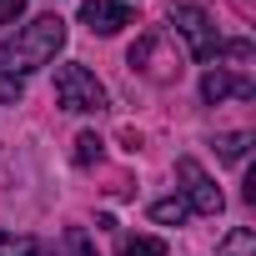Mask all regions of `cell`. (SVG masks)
<instances>
[{"label":"cell","instance_id":"cell-2","mask_svg":"<svg viewBox=\"0 0 256 256\" xmlns=\"http://www.w3.org/2000/svg\"><path fill=\"white\" fill-rule=\"evenodd\" d=\"M56 100L66 110H100L106 106V86L96 80V70L70 60V66H56Z\"/></svg>","mask_w":256,"mask_h":256},{"label":"cell","instance_id":"cell-14","mask_svg":"<svg viewBox=\"0 0 256 256\" xmlns=\"http://www.w3.org/2000/svg\"><path fill=\"white\" fill-rule=\"evenodd\" d=\"M216 56H231V60H251V40H226Z\"/></svg>","mask_w":256,"mask_h":256},{"label":"cell","instance_id":"cell-5","mask_svg":"<svg viewBox=\"0 0 256 256\" xmlns=\"http://www.w3.org/2000/svg\"><path fill=\"white\" fill-rule=\"evenodd\" d=\"M80 26H90L96 36H116V30L131 26V6H120V0H86Z\"/></svg>","mask_w":256,"mask_h":256},{"label":"cell","instance_id":"cell-16","mask_svg":"<svg viewBox=\"0 0 256 256\" xmlns=\"http://www.w3.org/2000/svg\"><path fill=\"white\" fill-rule=\"evenodd\" d=\"M26 10V0H0V20H16Z\"/></svg>","mask_w":256,"mask_h":256},{"label":"cell","instance_id":"cell-8","mask_svg":"<svg viewBox=\"0 0 256 256\" xmlns=\"http://www.w3.org/2000/svg\"><path fill=\"white\" fill-rule=\"evenodd\" d=\"M216 151H221V161H241V156L251 151V131H226V136H216Z\"/></svg>","mask_w":256,"mask_h":256},{"label":"cell","instance_id":"cell-3","mask_svg":"<svg viewBox=\"0 0 256 256\" xmlns=\"http://www.w3.org/2000/svg\"><path fill=\"white\" fill-rule=\"evenodd\" d=\"M171 30L186 40V50L196 60H211L221 50V36H216V26H211V16L201 6H171Z\"/></svg>","mask_w":256,"mask_h":256},{"label":"cell","instance_id":"cell-6","mask_svg":"<svg viewBox=\"0 0 256 256\" xmlns=\"http://www.w3.org/2000/svg\"><path fill=\"white\" fill-rule=\"evenodd\" d=\"M226 96H241V100H246V96H256V86H251V80H236V76H226L221 66H216V70H206V76H201V100L221 106Z\"/></svg>","mask_w":256,"mask_h":256},{"label":"cell","instance_id":"cell-13","mask_svg":"<svg viewBox=\"0 0 256 256\" xmlns=\"http://www.w3.org/2000/svg\"><path fill=\"white\" fill-rule=\"evenodd\" d=\"M66 251H70V256H100V251L90 246V236H86L80 226H70V231H66Z\"/></svg>","mask_w":256,"mask_h":256},{"label":"cell","instance_id":"cell-12","mask_svg":"<svg viewBox=\"0 0 256 256\" xmlns=\"http://www.w3.org/2000/svg\"><path fill=\"white\" fill-rule=\"evenodd\" d=\"M90 161H100V136L96 131H80L76 136V166H90Z\"/></svg>","mask_w":256,"mask_h":256},{"label":"cell","instance_id":"cell-11","mask_svg":"<svg viewBox=\"0 0 256 256\" xmlns=\"http://www.w3.org/2000/svg\"><path fill=\"white\" fill-rule=\"evenodd\" d=\"M120 256H166V241L161 236H126Z\"/></svg>","mask_w":256,"mask_h":256},{"label":"cell","instance_id":"cell-15","mask_svg":"<svg viewBox=\"0 0 256 256\" xmlns=\"http://www.w3.org/2000/svg\"><path fill=\"white\" fill-rule=\"evenodd\" d=\"M0 100H20V80H16V76L0 80Z\"/></svg>","mask_w":256,"mask_h":256},{"label":"cell","instance_id":"cell-4","mask_svg":"<svg viewBox=\"0 0 256 256\" xmlns=\"http://www.w3.org/2000/svg\"><path fill=\"white\" fill-rule=\"evenodd\" d=\"M176 181H181V191H186V211H196V216H221L226 196H221L216 181L201 171V161L181 156V161H176Z\"/></svg>","mask_w":256,"mask_h":256},{"label":"cell","instance_id":"cell-1","mask_svg":"<svg viewBox=\"0 0 256 256\" xmlns=\"http://www.w3.org/2000/svg\"><path fill=\"white\" fill-rule=\"evenodd\" d=\"M60 46H66V20H60V16H40V20L20 26L10 40H0V70L20 80L26 70L50 66Z\"/></svg>","mask_w":256,"mask_h":256},{"label":"cell","instance_id":"cell-10","mask_svg":"<svg viewBox=\"0 0 256 256\" xmlns=\"http://www.w3.org/2000/svg\"><path fill=\"white\" fill-rule=\"evenodd\" d=\"M221 256H256V231H251V226H236V231L221 241Z\"/></svg>","mask_w":256,"mask_h":256},{"label":"cell","instance_id":"cell-9","mask_svg":"<svg viewBox=\"0 0 256 256\" xmlns=\"http://www.w3.org/2000/svg\"><path fill=\"white\" fill-rule=\"evenodd\" d=\"M191 211H186V201L181 196H166V201H156L151 206V221H161V226H181Z\"/></svg>","mask_w":256,"mask_h":256},{"label":"cell","instance_id":"cell-7","mask_svg":"<svg viewBox=\"0 0 256 256\" xmlns=\"http://www.w3.org/2000/svg\"><path fill=\"white\" fill-rule=\"evenodd\" d=\"M0 256H50L36 236H16V231H0Z\"/></svg>","mask_w":256,"mask_h":256}]
</instances>
